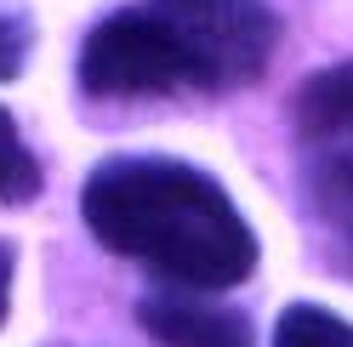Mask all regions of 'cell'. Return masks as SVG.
<instances>
[{"label": "cell", "mask_w": 353, "mask_h": 347, "mask_svg": "<svg viewBox=\"0 0 353 347\" xmlns=\"http://www.w3.org/2000/svg\"><path fill=\"white\" fill-rule=\"evenodd\" d=\"M137 324L148 330L154 347H256V324L228 308V302H211L188 285L154 291L137 302Z\"/></svg>", "instance_id": "4"}, {"label": "cell", "mask_w": 353, "mask_h": 347, "mask_svg": "<svg viewBox=\"0 0 353 347\" xmlns=\"http://www.w3.org/2000/svg\"><path fill=\"white\" fill-rule=\"evenodd\" d=\"M274 347H353V324L314 302H291L274 324Z\"/></svg>", "instance_id": "6"}, {"label": "cell", "mask_w": 353, "mask_h": 347, "mask_svg": "<svg viewBox=\"0 0 353 347\" xmlns=\"http://www.w3.org/2000/svg\"><path fill=\"white\" fill-rule=\"evenodd\" d=\"M285 23L268 0H131L80 40V92L97 103L234 97L268 74Z\"/></svg>", "instance_id": "1"}, {"label": "cell", "mask_w": 353, "mask_h": 347, "mask_svg": "<svg viewBox=\"0 0 353 347\" xmlns=\"http://www.w3.org/2000/svg\"><path fill=\"white\" fill-rule=\"evenodd\" d=\"M6 302H12V245H0V324H6Z\"/></svg>", "instance_id": "8"}, {"label": "cell", "mask_w": 353, "mask_h": 347, "mask_svg": "<svg viewBox=\"0 0 353 347\" xmlns=\"http://www.w3.org/2000/svg\"><path fill=\"white\" fill-rule=\"evenodd\" d=\"M40 188H46V177H40L34 148L23 143L17 120L0 108V205H29Z\"/></svg>", "instance_id": "5"}, {"label": "cell", "mask_w": 353, "mask_h": 347, "mask_svg": "<svg viewBox=\"0 0 353 347\" xmlns=\"http://www.w3.org/2000/svg\"><path fill=\"white\" fill-rule=\"evenodd\" d=\"M80 216L103 251L165 285L228 291L256 268V233L211 171L165 154H114L80 188Z\"/></svg>", "instance_id": "2"}, {"label": "cell", "mask_w": 353, "mask_h": 347, "mask_svg": "<svg viewBox=\"0 0 353 347\" xmlns=\"http://www.w3.org/2000/svg\"><path fill=\"white\" fill-rule=\"evenodd\" d=\"M29 57V29L17 17H0V80H17Z\"/></svg>", "instance_id": "7"}, {"label": "cell", "mask_w": 353, "mask_h": 347, "mask_svg": "<svg viewBox=\"0 0 353 347\" xmlns=\"http://www.w3.org/2000/svg\"><path fill=\"white\" fill-rule=\"evenodd\" d=\"M302 200L325 256L353 279V57L307 74L291 97Z\"/></svg>", "instance_id": "3"}]
</instances>
